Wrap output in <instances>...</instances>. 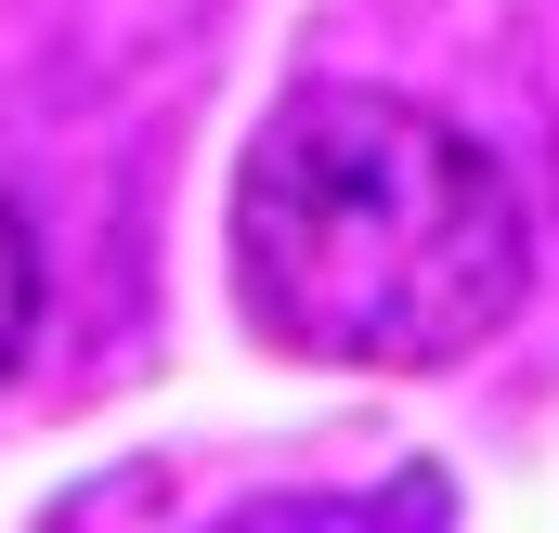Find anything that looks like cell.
<instances>
[{
	"mask_svg": "<svg viewBox=\"0 0 559 533\" xmlns=\"http://www.w3.org/2000/svg\"><path fill=\"white\" fill-rule=\"evenodd\" d=\"M26 312H39V261H26V222L0 209V365L26 352Z\"/></svg>",
	"mask_w": 559,
	"mask_h": 533,
	"instance_id": "7a4b0ae2",
	"label": "cell"
},
{
	"mask_svg": "<svg viewBox=\"0 0 559 533\" xmlns=\"http://www.w3.org/2000/svg\"><path fill=\"white\" fill-rule=\"evenodd\" d=\"M235 273L286 352L417 378L508 325L534 222L455 118L404 92H299L235 182Z\"/></svg>",
	"mask_w": 559,
	"mask_h": 533,
	"instance_id": "6da1fadb",
	"label": "cell"
}]
</instances>
